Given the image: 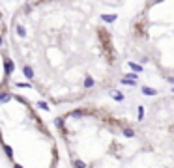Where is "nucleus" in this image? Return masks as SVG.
Listing matches in <instances>:
<instances>
[{"instance_id": "10", "label": "nucleus", "mask_w": 174, "mask_h": 168, "mask_svg": "<svg viewBox=\"0 0 174 168\" xmlns=\"http://www.w3.org/2000/svg\"><path fill=\"white\" fill-rule=\"evenodd\" d=\"M11 71H13V64L9 62V60H6V73L11 75Z\"/></svg>"}, {"instance_id": "2", "label": "nucleus", "mask_w": 174, "mask_h": 168, "mask_svg": "<svg viewBox=\"0 0 174 168\" xmlns=\"http://www.w3.org/2000/svg\"><path fill=\"white\" fill-rule=\"evenodd\" d=\"M142 94H144V95H155L157 91L153 88H150V86H142Z\"/></svg>"}, {"instance_id": "16", "label": "nucleus", "mask_w": 174, "mask_h": 168, "mask_svg": "<svg viewBox=\"0 0 174 168\" xmlns=\"http://www.w3.org/2000/svg\"><path fill=\"white\" fill-rule=\"evenodd\" d=\"M54 123H56V127H58V129H62V118H56Z\"/></svg>"}, {"instance_id": "8", "label": "nucleus", "mask_w": 174, "mask_h": 168, "mask_svg": "<svg viewBox=\"0 0 174 168\" xmlns=\"http://www.w3.org/2000/svg\"><path fill=\"white\" fill-rule=\"evenodd\" d=\"M9 99H11V95H9V94H0V103H8Z\"/></svg>"}, {"instance_id": "17", "label": "nucleus", "mask_w": 174, "mask_h": 168, "mask_svg": "<svg viewBox=\"0 0 174 168\" xmlns=\"http://www.w3.org/2000/svg\"><path fill=\"white\" fill-rule=\"evenodd\" d=\"M13 168H23V166H21V164H15V166H13Z\"/></svg>"}, {"instance_id": "4", "label": "nucleus", "mask_w": 174, "mask_h": 168, "mask_svg": "<svg viewBox=\"0 0 174 168\" xmlns=\"http://www.w3.org/2000/svg\"><path fill=\"white\" fill-rule=\"evenodd\" d=\"M73 166H75V168H86V162L81 161V159H75V161H73Z\"/></svg>"}, {"instance_id": "7", "label": "nucleus", "mask_w": 174, "mask_h": 168, "mask_svg": "<svg viewBox=\"0 0 174 168\" xmlns=\"http://www.w3.org/2000/svg\"><path fill=\"white\" fill-rule=\"evenodd\" d=\"M112 99L114 101H124V95H122L120 91H112Z\"/></svg>"}, {"instance_id": "1", "label": "nucleus", "mask_w": 174, "mask_h": 168, "mask_svg": "<svg viewBox=\"0 0 174 168\" xmlns=\"http://www.w3.org/2000/svg\"><path fill=\"white\" fill-rule=\"evenodd\" d=\"M23 73H24V77H26V79H34V71H32V67H28V65H24V67H23Z\"/></svg>"}, {"instance_id": "6", "label": "nucleus", "mask_w": 174, "mask_h": 168, "mask_svg": "<svg viewBox=\"0 0 174 168\" xmlns=\"http://www.w3.org/2000/svg\"><path fill=\"white\" fill-rule=\"evenodd\" d=\"M4 151H6V155L11 159L13 157V150H11V146H8V144H4Z\"/></svg>"}, {"instance_id": "3", "label": "nucleus", "mask_w": 174, "mask_h": 168, "mask_svg": "<svg viewBox=\"0 0 174 168\" xmlns=\"http://www.w3.org/2000/svg\"><path fill=\"white\" fill-rule=\"evenodd\" d=\"M122 133H124V136H127V138H133V136H135V131L129 129V127H124V129H122Z\"/></svg>"}, {"instance_id": "9", "label": "nucleus", "mask_w": 174, "mask_h": 168, "mask_svg": "<svg viewBox=\"0 0 174 168\" xmlns=\"http://www.w3.org/2000/svg\"><path fill=\"white\" fill-rule=\"evenodd\" d=\"M94 86V79L92 77H86V80H84V88H92Z\"/></svg>"}, {"instance_id": "15", "label": "nucleus", "mask_w": 174, "mask_h": 168, "mask_svg": "<svg viewBox=\"0 0 174 168\" xmlns=\"http://www.w3.org/2000/svg\"><path fill=\"white\" fill-rule=\"evenodd\" d=\"M71 116H75V118L79 116V118H81V116H83V110H73V112H71Z\"/></svg>"}, {"instance_id": "11", "label": "nucleus", "mask_w": 174, "mask_h": 168, "mask_svg": "<svg viewBox=\"0 0 174 168\" xmlns=\"http://www.w3.org/2000/svg\"><path fill=\"white\" fill-rule=\"evenodd\" d=\"M101 19H103L105 23H112V21H114V19H116V15H103V17H101Z\"/></svg>"}, {"instance_id": "12", "label": "nucleus", "mask_w": 174, "mask_h": 168, "mask_svg": "<svg viewBox=\"0 0 174 168\" xmlns=\"http://www.w3.org/2000/svg\"><path fill=\"white\" fill-rule=\"evenodd\" d=\"M38 106H39V108H43V110H49V105H47V103H43V101H39Z\"/></svg>"}, {"instance_id": "18", "label": "nucleus", "mask_w": 174, "mask_h": 168, "mask_svg": "<svg viewBox=\"0 0 174 168\" xmlns=\"http://www.w3.org/2000/svg\"><path fill=\"white\" fill-rule=\"evenodd\" d=\"M150 2H152V4H155V2H159V0H150Z\"/></svg>"}, {"instance_id": "5", "label": "nucleus", "mask_w": 174, "mask_h": 168, "mask_svg": "<svg viewBox=\"0 0 174 168\" xmlns=\"http://www.w3.org/2000/svg\"><path fill=\"white\" fill-rule=\"evenodd\" d=\"M129 67H131L133 71H137V73H140V71H142V65L135 64V62H129Z\"/></svg>"}, {"instance_id": "13", "label": "nucleus", "mask_w": 174, "mask_h": 168, "mask_svg": "<svg viewBox=\"0 0 174 168\" xmlns=\"http://www.w3.org/2000/svg\"><path fill=\"white\" fill-rule=\"evenodd\" d=\"M17 34L23 38V35H24V26H21V24H19V26H17Z\"/></svg>"}, {"instance_id": "14", "label": "nucleus", "mask_w": 174, "mask_h": 168, "mask_svg": "<svg viewBox=\"0 0 174 168\" xmlns=\"http://www.w3.org/2000/svg\"><path fill=\"white\" fill-rule=\"evenodd\" d=\"M137 116H139V120L144 118V108H142V106H139V114H137Z\"/></svg>"}]
</instances>
